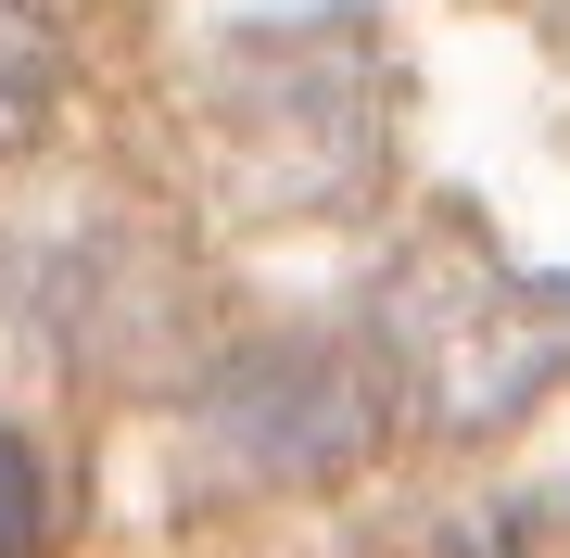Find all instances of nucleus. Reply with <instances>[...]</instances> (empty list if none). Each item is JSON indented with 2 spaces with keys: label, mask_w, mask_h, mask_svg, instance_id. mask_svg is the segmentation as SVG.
Masks as SVG:
<instances>
[{
  "label": "nucleus",
  "mask_w": 570,
  "mask_h": 558,
  "mask_svg": "<svg viewBox=\"0 0 570 558\" xmlns=\"http://www.w3.org/2000/svg\"><path fill=\"white\" fill-rule=\"evenodd\" d=\"M39 546H51V482L26 457V432L0 419V558H39Z\"/></svg>",
  "instance_id": "nucleus-5"
},
{
  "label": "nucleus",
  "mask_w": 570,
  "mask_h": 558,
  "mask_svg": "<svg viewBox=\"0 0 570 558\" xmlns=\"http://www.w3.org/2000/svg\"><path fill=\"white\" fill-rule=\"evenodd\" d=\"M367 369L431 432H494L570 381V280H532L469 216H431L367 292Z\"/></svg>",
  "instance_id": "nucleus-1"
},
{
  "label": "nucleus",
  "mask_w": 570,
  "mask_h": 558,
  "mask_svg": "<svg viewBox=\"0 0 570 558\" xmlns=\"http://www.w3.org/2000/svg\"><path fill=\"white\" fill-rule=\"evenodd\" d=\"M63 102V0H0V153H26Z\"/></svg>",
  "instance_id": "nucleus-4"
},
{
  "label": "nucleus",
  "mask_w": 570,
  "mask_h": 558,
  "mask_svg": "<svg viewBox=\"0 0 570 558\" xmlns=\"http://www.w3.org/2000/svg\"><path fill=\"white\" fill-rule=\"evenodd\" d=\"M381 115H393V77L355 13L254 26L204 63V190L242 216L355 204L381 178Z\"/></svg>",
  "instance_id": "nucleus-2"
},
{
  "label": "nucleus",
  "mask_w": 570,
  "mask_h": 558,
  "mask_svg": "<svg viewBox=\"0 0 570 558\" xmlns=\"http://www.w3.org/2000/svg\"><path fill=\"white\" fill-rule=\"evenodd\" d=\"M393 419V381L367 369V343H242V355H204L190 381V432L228 482H330L381 444Z\"/></svg>",
  "instance_id": "nucleus-3"
}]
</instances>
